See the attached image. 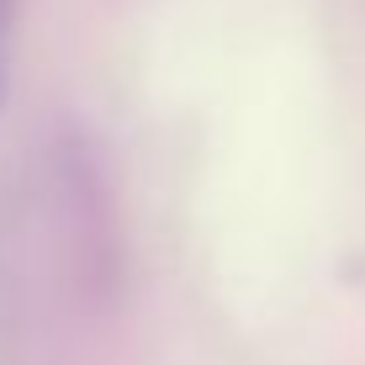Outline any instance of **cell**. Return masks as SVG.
Wrapping results in <instances>:
<instances>
[{
    "label": "cell",
    "mask_w": 365,
    "mask_h": 365,
    "mask_svg": "<svg viewBox=\"0 0 365 365\" xmlns=\"http://www.w3.org/2000/svg\"><path fill=\"white\" fill-rule=\"evenodd\" d=\"M0 16H6V0H0Z\"/></svg>",
    "instance_id": "1"
}]
</instances>
